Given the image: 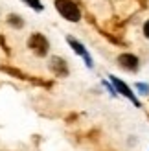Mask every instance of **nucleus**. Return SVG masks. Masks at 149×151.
I'll return each mask as SVG.
<instances>
[{"label":"nucleus","instance_id":"f257e3e1","mask_svg":"<svg viewBox=\"0 0 149 151\" xmlns=\"http://www.w3.org/2000/svg\"><path fill=\"white\" fill-rule=\"evenodd\" d=\"M55 7H57V11L63 15V19L70 20V22H77L81 19L79 7L74 4L72 0H55Z\"/></svg>","mask_w":149,"mask_h":151},{"label":"nucleus","instance_id":"f03ea898","mask_svg":"<svg viewBox=\"0 0 149 151\" xmlns=\"http://www.w3.org/2000/svg\"><path fill=\"white\" fill-rule=\"evenodd\" d=\"M28 46H29V50H32L35 55L42 57V55H46V54H48L50 44H48L46 37H44L42 33H33L32 37H29V41H28Z\"/></svg>","mask_w":149,"mask_h":151},{"label":"nucleus","instance_id":"7ed1b4c3","mask_svg":"<svg viewBox=\"0 0 149 151\" xmlns=\"http://www.w3.org/2000/svg\"><path fill=\"white\" fill-rule=\"evenodd\" d=\"M50 68L55 76H59V78H64V76L68 74V66H66L64 59H61V57H52L50 59Z\"/></svg>","mask_w":149,"mask_h":151},{"label":"nucleus","instance_id":"20e7f679","mask_svg":"<svg viewBox=\"0 0 149 151\" xmlns=\"http://www.w3.org/2000/svg\"><path fill=\"white\" fill-rule=\"evenodd\" d=\"M118 63H120L122 68L131 70V72L138 68V59L133 55V54H122L120 57H118Z\"/></svg>","mask_w":149,"mask_h":151},{"label":"nucleus","instance_id":"39448f33","mask_svg":"<svg viewBox=\"0 0 149 151\" xmlns=\"http://www.w3.org/2000/svg\"><path fill=\"white\" fill-rule=\"evenodd\" d=\"M110 81H112V85H114V87L118 88V92H120V94H123V96H127V98H129V100H131L133 103H136V105H138V101H136L135 94L131 92V88H129L127 85H125L123 81H120L118 78H110Z\"/></svg>","mask_w":149,"mask_h":151},{"label":"nucleus","instance_id":"423d86ee","mask_svg":"<svg viewBox=\"0 0 149 151\" xmlns=\"http://www.w3.org/2000/svg\"><path fill=\"white\" fill-rule=\"evenodd\" d=\"M68 42H70V46L74 48V52H76V54H79V55H83V57H85V61H87V65H88V66H92V59H90V55L87 54V50H85L83 44L77 42L76 39H72V37H68Z\"/></svg>","mask_w":149,"mask_h":151},{"label":"nucleus","instance_id":"0eeeda50","mask_svg":"<svg viewBox=\"0 0 149 151\" xmlns=\"http://www.w3.org/2000/svg\"><path fill=\"white\" fill-rule=\"evenodd\" d=\"M7 22H9V24H13L15 28H20L22 24H24V22L20 20V17H17V15H9V17H7Z\"/></svg>","mask_w":149,"mask_h":151},{"label":"nucleus","instance_id":"6e6552de","mask_svg":"<svg viewBox=\"0 0 149 151\" xmlns=\"http://www.w3.org/2000/svg\"><path fill=\"white\" fill-rule=\"evenodd\" d=\"M24 2H26L29 7H33V9H37V11H41V9H42V4H41V0H24Z\"/></svg>","mask_w":149,"mask_h":151},{"label":"nucleus","instance_id":"1a4fd4ad","mask_svg":"<svg viewBox=\"0 0 149 151\" xmlns=\"http://www.w3.org/2000/svg\"><path fill=\"white\" fill-rule=\"evenodd\" d=\"M144 35L147 37V39H149V20H147L145 24H144Z\"/></svg>","mask_w":149,"mask_h":151}]
</instances>
